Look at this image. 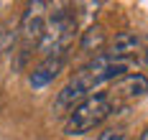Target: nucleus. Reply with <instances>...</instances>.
Here are the masks:
<instances>
[{
  "mask_svg": "<svg viewBox=\"0 0 148 140\" xmlns=\"http://www.w3.org/2000/svg\"><path fill=\"white\" fill-rule=\"evenodd\" d=\"M74 36H77V16L66 5H61L59 10H54L46 18L44 36L38 41V51L46 56H66V48L72 46Z\"/></svg>",
  "mask_w": 148,
  "mask_h": 140,
  "instance_id": "obj_1",
  "label": "nucleus"
},
{
  "mask_svg": "<svg viewBox=\"0 0 148 140\" xmlns=\"http://www.w3.org/2000/svg\"><path fill=\"white\" fill-rule=\"evenodd\" d=\"M112 115V97L110 94H89L87 99H82L77 107L66 115L64 133L66 135H84L89 130L100 127V125Z\"/></svg>",
  "mask_w": 148,
  "mask_h": 140,
  "instance_id": "obj_2",
  "label": "nucleus"
},
{
  "mask_svg": "<svg viewBox=\"0 0 148 140\" xmlns=\"http://www.w3.org/2000/svg\"><path fill=\"white\" fill-rule=\"evenodd\" d=\"M46 28V3H28L23 16H21V38H23V51H28L33 43L41 41Z\"/></svg>",
  "mask_w": 148,
  "mask_h": 140,
  "instance_id": "obj_3",
  "label": "nucleus"
},
{
  "mask_svg": "<svg viewBox=\"0 0 148 140\" xmlns=\"http://www.w3.org/2000/svg\"><path fill=\"white\" fill-rule=\"evenodd\" d=\"M64 64H66V56H46L41 64H36L33 66V71H31V87L33 89H41L46 84H51L54 79L59 77V71L64 69Z\"/></svg>",
  "mask_w": 148,
  "mask_h": 140,
  "instance_id": "obj_4",
  "label": "nucleus"
},
{
  "mask_svg": "<svg viewBox=\"0 0 148 140\" xmlns=\"http://www.w3.org/2000/svg\"><path fill=\"white\" fill-rule=\"evenodd\" d=\"M140 51H143L140 36H135L133 31H120V33H115L107 54L118 56V59H135V54H140Z\"/></svg>",
  "mask_w": 148,
  "mask_h": 140,
  "instance_id": "obj_5",
  "label": "nucleus"
},
{
  "mask_svg": "<svg viewBox=\"0 0 148 140\" xmlns=\"http://www.w3.org/2000/svg\"><path fill=\"white\" fill-rule=\"evenodd\" d=\"M115 97H123V99H135V97H143L148 94V77L146 74H128L115 82Z\"/></svg>",
  "mask_w": 148,
  "mask_h": 140,
  "instance_id": "obj_6",
  "label": "nucleus"
},
{
  "mask_svg": "<svg viewBox=\"0 0 148 140\" xmlns=\"http://www.w3.org/2000/svg\"><path fill=\"white\" fill-rule=\"evenodd\" d=\"M105 46H107V33H105V28L100 23H92L89 28L82 31V36H79V48H82L84 54L100 56L105 51Z\"/></svg>",
  "mask_w": 148,
  "mask_h": 140,
  "instance_id": "obj_7",
  "label": "nucleus"
},
{
  "mask_svg": "<svg viewBox=\"0 0 148 140\" xmlns=\"http://www.w3.org/2000/svg\"><path fill=\"white\" fill-rule=\"evenodd\" d=\"M97 140H128V133L120 130V127H107L97 135Z\"/></svg>",
  "mask_w": 148,
  "mask_h": 140,
  "instance_id": "obj_8",
  "label": "nucleus"
},
{
  "mask_svg": "<svg viewBox=\"0 0 148 140\" xmlns=\"http://www.w3.org/2000/svg\"><path fill=\"white\" fill-rule=\"evenodd\" d=\"M140 140H148V127L143 130V135H140Z\"/></svg>",
  "mask_w": 148,
  "mask_h": 140,
  "instance_id": "obj_9",
  "label": "nucleus"
}]
</instances>
